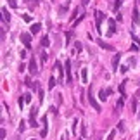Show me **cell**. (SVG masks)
Segmentation results:
<instances>
[{
    "label": "cell",
    "instance_id": "cell-1",
    "mask_svg": "<svg viewBox=\"0 0 140 140\" xmlns=\"http://www.w3.org/2000/svg\"><path fill=\"white\" fill-rule=\"evenodd\" d=\"M104 19H106V14H104L102 10H95V21H97L95 26H97V33H102V28H100V26H102V21Z\"/></svg>",
    "mask_w": 140,
    "mask_h": 140
},
{
    "label": "cell",
    "instance_id": "cell-2",
    "mask_svg": "<svg viewBox=\"0 0 140 140\" xmlns=\"http://www.w3.org/2000/svg\"><path fill=\"white\" fill-rule=\"evenodd\" d=\"M88 102H90V106L93 107L95 111H100V106H99V102L95 100V97H93V93H92V88L88 90Z\"/></svg>",
    "mask_w": 140,
    "mask_h": 140
},
{
    "label": "cell",
    "instance_id": "cell-3",
    "mask_svg": "<svg viewBox=\"0 0 140 140\" xmlns=\"http://www.w3.org/2000/svg\"><path fill=\"white\" fill-rule=\"evenodd\" d=\"M28 71H30V74H36L38 68H36V59L35 57H31L30 62H28Z\"/></svg>",
    "mask_w": 140,
    "mask_h": 140
},
{
    "label": "cell",
    "instance_id": "cell-4",
    "mask_svg": "<svg viewBox=\"0 0 140 140\" xmlns=\"http://www.w3.org/2000/svg\"><path fill=\"white\" fill-rule=\"evenodd\" d=\"M21 42L24 43L26 49H31V36H30V33H21Z\"/></svg>",
    "mask_w": 140,
    "mask_h": 140
},
{
    "label": "cell",
    "instance_id": "cell-5",
    "mask_svg": "<svg viewBox=\"0 0 140 140\" xmlns=\"http://www.w3.org/2000/svg\"><path fill=\"white\" fill-rule=\"evenodd\" d=\"M66 83H73V76H71V61H66Z\"/></svg>",
    "mask_w": 140,
    "mask_h": 140
},
{
    "label": "cell",
    "instance_id": "cell-6",
    "mask_svg": "<svg viewBox=\"0 0 140 140\" xmlns=\"http://www.w3.org/2000/svg\"><path fill=\"white\" fill-rule=\"evenodd\" d=\"M47 116H43V118H42V125H43V126H42V133H40V137L42 138H45V137H47V130H49V125H47Z\"/></svg>",
    "mask_w": 140,
    "mask_h": 140
},
{
    "label": "cell",
    "instance_id": "cell-7",
    "mask_svg": "<svg viewBox=\"0 0 140 140\" xmlns=\"http://www.w3.org/2000/svg\"><path fill=\"white\" fill-rule=\"evenodd\" d=\"M107 26H109V31H107V36H111V35H114L116 33V21L114 19H107Z\"/></svg>",
    "mask_w": 140,
    "mask_h": 140
},
{
    "label": "cell",
    "instance_id": "cell-8",
    "mask_svg": "<svg viewBox=\"0 0 140 140\" xmlns=\"http://www.w3.org/2000/svg\"><path fill=\"white\" fill-rule=\"evenodd\" d=\"M111 93H112V90H111V88H102V90L99 92V99H100V100H107V97H109Z\"/></svg>",
    "mask_w": 140,
    "mask_h": 140
},
{
    "label": "cell",
    "instance_id": "cell-9",
    "mask_svg": "<svg viewBox=\"0 0 140 140\" xmlns=\"http://www.w3.org/2000/svg\"><path fill=\"white\" fill-rule=\"evenodd\" d=\"M35 118H36V107H33L30 112V126H33V128H36V121H35Z\"/></svg>",
    "mask_w": 140,
    "mask_h": 140
},
{
    "label": "cell",
    "instance_id": "cell-10",
    "mask_svg": "<svg viewBox=\"0 0 140 140\" xmlns=\"http://www.w3.org/2000/svg\"><path fill=\"white\" fill-rule=\"evenodd\" d=\"M119 59H121V54H116L114 57H112V69L118 71V64H119Z\"/></svg>",
    "mask_w": 140,
    "mask_h": 140
},
{
    "label": "cell",
    "instance_id": "cell-11",
    "mask_svg": "<svg viewBox=\"0 0 140 140\" xmlns=\"http://www.w3.org/2000/svg\"><path fill=\"white\" fill-rule=\"evenodd\" d=\"M55 69H57V73H59V81L64 83V71L61 69V62H55Z\"/></svg>",
    "mask_w": 140,
    "mask_h": 140
},
{
    "label": "cell",
    "instance_id": "cell-12",
    "mask_svg": "<svg viewBox=\"0 0 140 140\" xmlns=\"http://www.w3.org/2000/svg\"><path fill=\"white\" fill-rule=\"evenodd\" d=\"M2 17H4V23H5V24L10 21V14H9V10L5 9V7H2Z\"/></svg>",
    "mask_w": 140,
    "mask_h": 140
},
{
    "label": "cell",
    "instance_id": "cell-13",
    "mask_svg": "<svg viewBox=\"0 0 140 140\" xmlns=\"http://www.w3.org/2000/svg\"><path fill=\"white\" fill-rule=\"evenodd\" d=\"M131 17H133V23H135V24H138V23H140V14H138V9H137V7H133V14H131Z\"/></svg>",
    "mask_w": 140,
    "mask_h": 140
},
{
    "label": "cell",
    "instance_id": "cell-14",
    "mask_svg": "<svg viewBox=\"0 0 140 140\" xmlns=\"http://www.w3.org/2000/svg\"><path fill=\"white\" fill-rule=\"evenodd\" d=\"M40 30H42V24H40V23H33V24H31V33H33V35H36Z\"/></svg>",
    "mask_w": 140,
    "mask_h": 140
},
{
    "label": "cell",
    "instance_id": "cell-15",
    "mask_svg": "<svg viewBox=\"0 0 140 140\" xmlns=\"http://www.w3.org/2000/svg\"><path fill=\"white\" fill-rule=\"evenodd\" d=\"M81 81H83V83H88V69H87V68L81 69Z\"/></svg>",
    "mask_w": 140,
    "mask_h": 140
},
{
    "label": "cell",
    "instance_id": "cell-16",
    "mask_svg": "<svg viewBox=\"0 0 140 140\" xmlns=\"http://www.w3.org/2000/svg\"><path fill=\"white\" fill-rule=\"evenodd\" d=\"M97 43H99V47H102V49H106V50H112V45H109V43H104L102 40H97Z\"/></svg>",
    "mask_w": 140,
    "mask_h": 140
},
{
    "label": "cell",
    "instance_id": "cell-17",
    "mask_svg": "<svg viewBox=\"0 0 140 140\" xmlns=\"http://www.w3.org/2000/svg\"><path fill=\"white\" fill-rule=\"evenodd\" d=\"M54 87H55V80H54V76L50 74V78H49V88H50V90H52Z\"/></svg>",
    "mask_w": 140,
    "mask_h": 140
},
{
    "label": "cell",
    "instance_id": "cell-18",
    "mask_svg": "<svg viewBox=\"0 0 140 140\" xmlns=\"http://www.w3.org/2000/svg\"><path fill=\"white\" fill-rule=\"evenodd\" d=\"M42 45H43V47H49V45H50L49 36H43V38H42Z\"/></svg>",
    "mask_w": 140,
    "mask_h": 140
},
{
    "label": "cell",
    "instance_id": "cell-19",
    "mask_svg": "<svg viewBox=\"0 0 140 140\" xmlns=\"http://www.w3.org/2000/svg\"><path fill=\"white\" fill-rule=\"evenodd\" d=\"M17 130H19V133H23V131L26 130V123H24V121H21L19 123V128H17Z\"/></svg>",
    "mask_w": 140,
    "mask_h": 140
},
{
    "label": "cell",
    "instance_id": "cell-20",
    "mask_svg": "<svg viewBox=\"0 0 140 140\" xmlns=\"http://www.w3.org/2000/svg\"><path fill=\"white\" fill-rule=\"evenodd\" d=\"M121 4H123V0H114V10H118L121 7Z\"/></svg>",
    "mask_w": 140,
    "mask_h": 140
},
{
    "label": "cell",
    "instance_id": "cell-21",
    "mask_svg": "<svg viewBox=\"0 0 140 140\" xmlns=\"http://www.w3.org/2000/svg\"><path fill=\"white\" fill-rule=\"evenodd\" d=\"M23 97H24V102H26V104H30L31 102V93H24Z\"/></svg>",
    "mask_w": 140,
    "mask_h": 140
},
{
    "label": "cell",
    "instance_id": "cell-22",
    "mask_svg": "<svg viewBox=\"0 0 140 140\" xmlns=\"http://www.w3.org/2000/svg\"><path fill=\"white\" fill-rule=\"evenodd\" d=\"M123 104H125V97H121V99L118 100V104H116V107H118V109H121V107H123Z\"/></svg>",
    "mask_w": 140,
    "mask_h": 140
},
{
    "label": "cell",
    "instance_id": "cell-23",
    "mask_svg": "<svg viewBox=\"0 0 140 140\" xmlns=\"http://www.w3.org/2000/svg\"><path fill=\"white\" fill-rule=\"evenodd\" d=\"M114 135H116V131H114V130L109 131V135H107V140H114Z\"/></svg>",
    "mask_w": 140,
    "mask_h": 140
},
{
    "label": "cell",
    "instance_id": "cell-24",
    "mask_svg": "<svg viewBox=\"0 0 140 140\" xmlns=\"http://www.w3.org/2000/svg\"><path fill=\"white\" fill-rule=\"evenodd\" d=\"M76 128H78V119L73 121V133H76Z\"/></svg>",
    "mask_w": 140,
    "mask_h": 140
},
{
    "label": "cell",
    "instance_id": "cell-25",
    "mask_svg": "<svg viewBox=\"0 0 140 140\" xmlns=\"http://www.w3.org/2000/svg\"><path fill=\"white\" fill-rule=\"evenodd\" d=\"M118 130H125V121H119V123H118Z\"/></svg>",
    "mask_w": 140,
    "mask_h": 140
},
{
    "label": "cell",
    "instance_id": "cell-26",
    "mask_svg": "<svg viewBox=\"0 0 140 140\" xmlns=\"http://www.w3.org/2000/svg\"><path fill=\"white\" fill-rule=\"evenodd\" d=\"M24 104H26V102H24V97L21 95V97H19V107H21V109H23V106H24Z\"/></svg>",
    "mask_w": 140,
    "mask_h": 140
},
{
    "label": "cell",
    "instance_id": "cell-27",
    "mask_svg": "<svg viewBox=\"0 0 140 140\" xmlns=\"http://www.w3.org/2000/svg\"><path fill=\"white\" fill-rule=\"evenodd\" d=\"M9 5L12 7V9H16V7H17V4H16V0H9Z\"/></svg>",
    "mask_w": 140,
    "mask_h": 140
},
{
    "label": "cell",
    "instance_id": "cell-28",
    "mask_svg": "<svg viewBox=\"0 0 140 140\" xmlns=\"http://www.w3.org/2000/svg\"><path fill=\"white\" fill-rule=\"evenodd\" d=\"M40 55H42V62H47V54H45V52H42Z\"/></svg>",
    "mask_w": 140,
    "mask_h": 140
},
{
    "label": "cell",
    "instance_id": "cell-29",
    "mask_svg": "<svg viewBox=\"0 0 140 140\" xmlns=\"http://www.w3.org/2000/svg\"><path fill=\"white\" fill-rule=\"evenodd\" d=\"M81 49H83V45H81L80 42H76V50H78V52H80V50H81Z\"/></svg>",
    "mask_w": 140,
    "mask_h": 140
},
{
    "label": "cell",
    "instance_id": "cell-30",
    "mask_svg": "<svg viewBox=\"0 0 140 140\" xmlns=\"http://www.w3.org/2000/svg\"><path fill=\"white\" fill-rule=\"evenodd\" d=\"M31 88H33V90H36V88H38V81H35V83H31Z\"/></svg>",
    "mask_w": 140,
    "mask_h": 140
},
{
    "label": "cell",
    "instance_id": "cell-31",
    "mask_svg": "<svg viewBox=\"0 0 140 140\" xmlns=\"http://www.w3.org/2000/svg\"><path fill=\"white\" fill-rule=\"evenodd\" d=\"M23 19L26 21V23H31V17H30V16H23Z\"/></svg>",
    "mask_w": 140,
    "mask_h": 140
},
{
    "label": "cell",
    "instance_id": "cell-32",
    "mask_svg": "<svg viewBox=\"0 0 140 140\" xmlns=\"http://www.w3.org/2000/svg\"><path fill=\"white\" fill-rule=\"evenodd\" d=\"M119 71H121V73H126V71H128V66H123Z\"/></svg>",
    "mask_w": 140,
    "mask_h": 140
},
{
    "label": "cell",
    "instance_id": "cell-33",
    "mask_svg": "<svg viewBox=\"0 0 140 140\" xmlns=\"http://www.w3.org/2000/svg\"><path fill=\"white\" fill-rule=\"evenodd\" d=\"M88 2H90V0H83V5H87V4H88Z\"/></svg>",
    "mask_w": 140,
    "mask_h": 140
},
{
    "label": "cell",
    "instance_id": "cell-34",
    "mask_svg": "<svg viewBox=\"0 0 140 140\" xmlns=\"http://www.w3.org/2000/svg\"><path fill=\"white\" fill-rule=\"evenodd\" d=\"M24 2H31V0H24Z\"/></svg>",
    "mask_w": 140,
    "mask_h": 140
}]
</instances>
